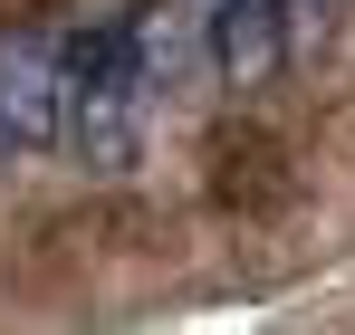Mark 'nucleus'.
<instances>
[{"label":"nucleus","mask_w":355,"mask_h":335,"mask_svg":"<svg viewBox=\"0 0 355 335\" xmlns=\"http://www.w3.org/2000/svg\"><path fill=\"white\" fill-rule=\"evenodd\" d=\"M67 144V29L0 48V163Z\"/></svg>","instance_id":"nucleus-1"}]
</instances>
